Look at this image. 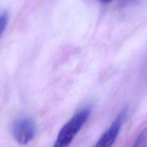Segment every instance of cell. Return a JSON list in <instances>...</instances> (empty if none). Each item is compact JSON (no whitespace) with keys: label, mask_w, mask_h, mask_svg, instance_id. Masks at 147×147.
Instances as JSON below:
<instances>
[{"label":"cell","mask_w":147,"mask_h":147,"mask_svg":"<svg viewBox=\"0 0 147 147\" xmlns=\"http://www.w3.org/2000/svg\"><path fill=\"white\" fill-rule=\"evenodd\" d=\"M90 107H86L74 115L59 131L53 147H69L90 115Z\"/></svg>","instance_id":"obj_1"},{"label":"cell","mask_w":147,"mask_h":147,"mask_svg":"<svg viewBox=\"0 0 147 147\" xmlns=\"http://www.w3.org/2000/svg\"><path fill=\"white\" fill-rule=\"evenodd\" d=\"M13 138L20 145H27L32 141L36 133L35 122L28 117L15 120L12 125Z\"/></svg>","instance_id":"obj_2"},{"label":"cell","mask_w":147,"mask_h":147,"mask_svg":"<svg viewBox=\"0 0 147 147\" xmlns=\"http://www.w3.org/2000/svg\"><path fill=\"white\" fill-rule=\"evenodd\" d=\"M128 114V110L124 109L116 117L112 124L105 131L94 147H112L120 134L121 128Z\"/></svg>","instance_id":"obj_3"},{"label":"cell","mask_w":147,"mask_h":147,"mask_svg":"<svg viewBox=\"0 0 147 147\" xmlns=\"http://www.w3.org/2000/svg\"><path fill=\"white\" fill-rule=\"evenodd\" d=\"M147 142V127L138 135L132 147H143Z\"/></svg>","instance_id":"obj_4"},{"label":"cell","mask_w":147,"mask_h":147,"mask_svg":"<svg viewBox=\"0 0 147 147\" xmlns=\"http://www.w3.org/2000/svg\"><path fill=\"white\" fill-rule=\"evenodd\" d=\"M8 20H9V15H8L7 12H5L0 15V38L6 29V27L8 23Z\"/></svg>","instance_id":"obj_5"},{"label":"cell","mask_w":147,"mask_h":147,"mask_svg":"<svg viewBox=\"0 0 147 147\" xmlns=\"http://www.w3.org/2000/svg\"><path fill=\"white\" fill-rule=\"evenodd\" d=\"M100 2H103V3H108V2H112L113 0H100Z\"/></svg>","instance_id":"obj_6"}]
</instances>
